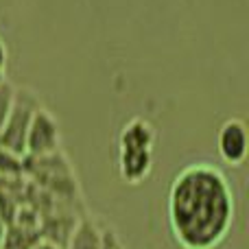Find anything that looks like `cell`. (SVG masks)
Instances as JSON below:
<instances>
[{
  "mask_svg": "<svg viewBox=\"0 0 249 249\" xmlns=\"http://www.w3.org/2000/svg\"><path fill=\"white\" fill-rule=\"evenodd\" d=\"M4 236H7V221L0 214V247H2V243H4Z\"/></svg>",
  "mask_w": 249,
  "mask_h": 249,
  "instance_id": "obj_10",
  "label": "cell"
},
{
  "mask_svg": "<svg viewBox=\"0 0 249 249\" xmlns=\"http://www.w3.org/2000/svg\"><path fill=\"white\" fill-rule=\"evenodd\" d=\"M61 151V127L57 116L42 107L33 114V121L29 124L24 140V155L26 158H44Z\"/></svg>",
  "mask_w": 249,
  "mask_h": 249,
  "instance_id": "obj_4",
  "label": "cell"
},
{
  "mask_svg": "<svg viewBox=\"0 0 249 249\" xmlns=\"http://www.w3.org/2000/svg\"><path fill=\"white\" fill-rule=\"evenodd\" d=\"M168 230L179 249H216L228 241L236 199L228 175L210 162L186 164L171 181Z\"/></svg>",
  "mask_w": 249,
  "mask_h": 249,
  "instance_id": "obj_1",
  "label": "cell"
},
{
  "mask_svg": "<svg viewBox=\"0 0 249 249\" xmlns=\"http://www.w3.org/2000/svg\"><path fill=\"white\" fill-rule=\"evenodd\" d=\"M13 99H16V86L11 81L0 83V131H2L4 121L13 107Z\"/></svg>",
  "mask_w": 249,
  "mask_h": 249,
  "instance_id": "obj_7",
  "label": "cell"
},
{
  "mask_svg": "<svg viewBox=\"0 0 249 249\" xmlns=\"http://www.w3.org/2000/svg\"><path fill=\"white\" fill-rule=\"evenodd\" d=\"M7 64H9V51L7 44L0 39V83L7 81Z\"/></svg>",
  "mask_w": 249,
  "mask_h": 249,
  "instance_id": "obj_8",
  "label": "cell"
},
{
  "mask_svg": "<svg viewBox=\"0 0 249 249\" xmlns=\"http://www.w3.org/2000/svg\"><path fill=\"white\" fill-rule=\"evenodd\" d=\"M42 107L39 94L33 92L31 88H16V99H13V107L9 112L4 127L0 131V146L9 149L13 153L24 155V140L29 124L33 121V114Z\"/></svg>",
  "mask_w": 249,
  "mask_h": 249,
  "instance_id": "obj_3",
  "label": "cell"
},
{
  "mask_svg": "<svg viewBox=\"0 0 249 249\" xmlns=\"http://www.w3.org/2000/svg\"><path fill=\"white\" fill-rule=\"evenodd\" d=\"M26 175V158L0 146V181H22Z\"/></svg>",
  "mask_w": 249,
  "mask_h": 249,
  "instance_id": "obj_6",
  "label": "cell"
},
{
  "mask_svg": "<svg viewBox=\"0 0 249 249\" xmlns=\"http://www.w3.org/2000/svg\"><path fill=\"white\" fill-rule=\"evenodd\" d=\"M29 249H61V247L55 245V243H51V241H46V238H37Z\"/></svg>",
  "mask_w": 249,
  "mask_h": 249,
  "instance_id": "obj_9",
  "label": "cell"
},
{
  "mask_svg": "<svg viewBox=\"0 0 249 249\" xmlns=\"http://www.w3.org/2000/svg\"><path fill=\"white\" fill-rule=\"evenodd\" d=\"M216 153L228 166H241L249 153V129L243 118H228L216 131Z\"/></svg>",
  "mask_w": 249,
  "mask_h": 249,
  "instance_id": "obj_5",
  "label": "cell"
},
{
  "mask_svg": "<svg viewBox=\"0 0 249 249\" xmlns=\"http://www.w3.org/2000/svg\"><path fill=\"white\" fill-rule=\"evenodd\" d=\"M158 133L146 118H131L118 133V173L129 186H138L153 171V149Z\"/></svg>",
  "mask_w": 249,
  "mask_h": 249,
  "instance_id": "obj_2",
  "label": "cell"
}]
</instances>
